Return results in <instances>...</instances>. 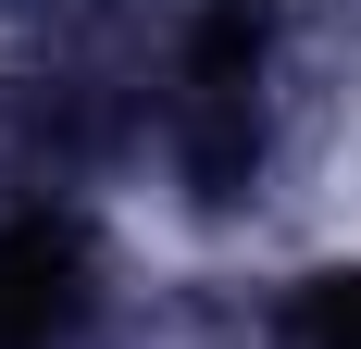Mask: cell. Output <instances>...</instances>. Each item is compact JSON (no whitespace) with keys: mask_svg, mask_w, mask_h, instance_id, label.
I'll return each instance as SVG.
<instances>
[{"mask_svg":"<svg viewBox=\"0 0 361 349\" xmlns=\"http://www.w3.org/2000/svg\"><path fill=\"white\" fill-rule=\"evenodd\" d=\"M175 150H187V187H200V200H237V174H250V150H262V0H212V13L187 25Z\"/></svg>","mask_w":361,"mask_h":349,"instance_id":"obj_1","label":"cell"},{"mask_svg":"<svg viewBox=\"0 0 361 349\" xmlns=\"http://www.w3.org/2000/svg\"><path fill=\"white\" fill-rule=\"evenodd\" d=\"M299 349H361V275H324L299 300Z\"/></svg>","mask_w":361,"mask_h":349,"instance_id":"obj_3","label":"cell"},{"mask_svg":"<svg viewBox=\"0 0 361 349\" xmlns=\"http://www.w3.org/2000/svg\"><path fill=\"white\" fill-rule=\"evenodd\" d=\"M87 312V249L50 212H13L0 225V349H63Z\"/></svg>","mask_w":361,"mask_h":349,"instance_id":"obj_2","label":"cell"}]
</instances>
